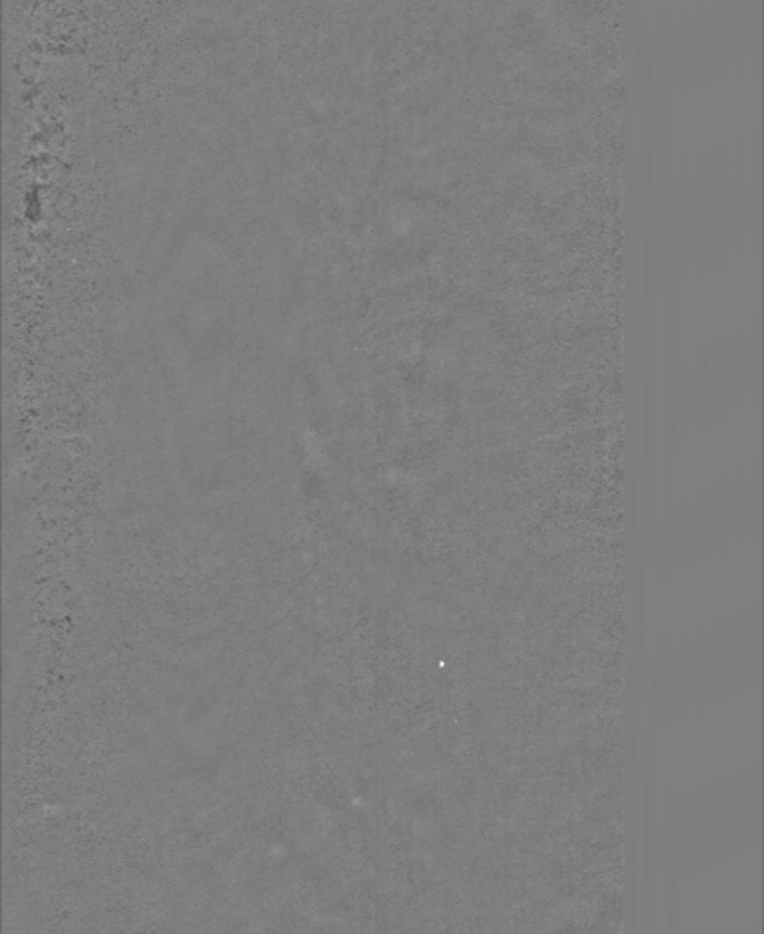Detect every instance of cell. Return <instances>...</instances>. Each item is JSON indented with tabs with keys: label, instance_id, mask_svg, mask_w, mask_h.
I'll use <instances>...</instances> for the list:
<instances>
[{
	"label": "cell",
	"instance_id": "cell-3",
	"mask_svg": "<svg viewBox=\"0 0 764 934\" xmlns=\"http://www.w3.org/2000/svg\"><path fill=\"white\" fill-rule=\"evenodd\" d=\"M728 373H730V404L743 405L748 398V365H746V336L735 334L728 345Z\"/></svg>",
	"mask_w": 764,
	"mask_h": 934
},
{
	"label": "cell",
	"instance_id": "cell-4",
	"mask_svg": "<svg viewBox=\"0 0 764 934\" xmlns=\"http://www.w3.org/2000/svg\"><path fill=\"white\" fill-rule=\"evenodd\" d=\"M746 365H748V398L759 400L763 393V333L757 323L746 338Z\"/></svg>",
	"mask_w": 764,
	"mask_h": 934
},
{
	"label": "cell",
	"instance_id": "cell-1",
	"mask_svg": "<svg viewBox=\"0 0 764 934\" xmlns=\"http://www.w3.org/2000/svg\"><path fill=\"white\" fill-rule=\"evenodd\" d=\"M693 424L703 429L712 416V376H710V354L701 347L692 373Z\"/></svg>",
	"mask_w": 764,
	"mask_h": 934
},
{
	"label": "cell",
	"instance_id": "cell-5",
	"mask_svg": "<svg viewBox=\"0 0 764 934\" xmlns=\"http://www.w3.org/2000/svg\"><path fill=\"white\" fill-rule=\"evenodd\" d=\"M675 418L682 435L688 433L693 426V391L692 371L686 365H682L675 380Z\"/></svg>",
	"mask_w": 764,
	"mask_h": 934
},
{
	"label": "cell",
	"instance_id": "cell-2",
	"mask_svg": "<svg viewBox=\"0 0 764 934\" xmlns=\"http://www.w3.org/2000/svg\"><path fill=\"white\" fill-rule=\"evenodd\" d=\"M712 376V415L723 418L730 405V373H728V343L719 340L710 356Z\"/></svg>",
	"mask_w": 764,
	"mask_h": 934
}]
</instances>
